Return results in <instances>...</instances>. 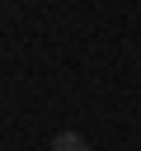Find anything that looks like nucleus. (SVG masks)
Wrapping results in <instances>:
<instances>
[{
	"mask_svg": "<svg viewBox=\"0 0 141 151\" xmlns=\"http://www.w3.org/2000/svg\"><path fill=\"white\" fill-rule=\"evenodd\" d=\"M52 151H89V142L80 132H56L52 137Z\"/></svg>",
	"mask_w": 141,
	"mask_h": 151,
	"instance_id": "f257e3e1",
	"label": "nucleus"
}]
</instances>
